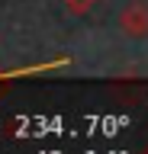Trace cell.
<instances>
[{
    "instance_id": "1",
    "label": "cell",
    "mask_w": 148,
    "mask_h": 154,
    "mask_svg": "<svg viewBox=\"0 0 148 154\" xmlns=\"http://www.w3.org/2000/svg\"><path fill=\"white\" fill-rule=\"evenodd\" d=\"M122 29H126V35H148V3L145 0H135V3H129L126 13H122Z\"/></svg>"
},
{
    "instance_id": "2",
    "label": "cell",
    "mask_w": 148,
    "mask_h": 154,
    "mask_svg": "<svg viewBox=\"0 0 148 154\" xmlns=\"http://www.w3.org/2000/svg\"><path fill=\"white\" fill-rule=\"evenodd\" d=\"M68 3V10H74V13H84V10H90L97 0H65Z\"/></svg>"
}]
</instances>
